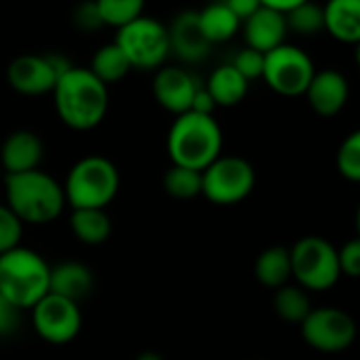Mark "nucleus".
<instances>
[{
    "label": "nucleus",
    "instance_id": "f257e3e1",
    "mask_svg": "<svg viewBox=\"0 0 360 360\" xmlns=\"http://www.w3.org/2000/svg\"><path fill=\"white\" fill-rule=\"evenodd\" d=\"M51 94L62 123L70 129H94L106 117L108 87L89 68L72 66L58 79Z\"/></svg>",
    "mask_w": 360,
    "mask_h": 360
},
{
    "label": "nucleus",
    "instance_id": "f03ea898",
    "mask_svg": "<svg viewBox=\"0 0 360 360\" xmlns=\"http://www.w3.org/2000/svg\"><path fill=\"white\" fill-rule=\"evenodd\" d=\"M5 193L11 212L28 225L51 223L66 206L64 187L41 169L5 176Z\"/></svg>",
    "mask_w": 360,
    "mask_h": 360
},
{
    "label": "nucleus",
    "instance_id": "7ed1b4c3",
    "mask_svg": "<svg viewBox=\"0 0 360 360\" xmlns=\"http://www.w3.org/2000/svg\"><path fill=\"white\" fill-rule=\"evenodd\" d=\"M223 150V129L212 115H178L167 131V155L172 165L204 172Z\"/></svg>",
    "mask_w": 360,
    "mask_h": 360
},
{
    "label": "nucleus",
    "instance_id": "20e7f679",
    "mask_svg": "<svg viewBox=\"0 0 360 360\" xmlns=\"http://www.w3.org/2000/svg\"><path fill=\"white\" fill-rule=\"evenodd\" d=\"M49 274L39 252L18 246L0 255V295L22 311L32 309L49 292Z\"/></svg>",
    "mask_w": 360,
    "mask_h": 360
},
{
    "label": "nucleus",
    "instance_id": "39448f33",
    "mask_svg": "<svg viewBox=\"0 0 360 360\" xmlns=\"http://www.w3.org/2000/svg\"><path fill=\"white\" fill-rule=\"evenodd\" d=\"M119 169L115 163L100 155L83 157L72 165L64 183L66 204L72 210L100 208L104 210L119 193Z\"/></svg>",
    "mask_w": 360,
    "mask_h": 360
},
{
    "label": "nucleus",
    "instance_id": "423d86ee",
    "mask_svg": "<svg viewBox=\"0 0 360 360\" xmlns=\"http://www.w3.org/2000/svg\"><path fill=\"white\" fill-rule=\"evenodd\" d=\"M112 43L125 53L129 66L138 70H159L172 53L167 26L146 15L119 28Z\"/></svg>",
    "mask_w": 360,
    "mask_h": 360
},
{
    "label": "nucleus",
    "instance_id": "0eeeda50",
    "mask_svg": "<svg viewBox=\"0 0 360 360\" xmlns=\"http://www.w3.org/2000/svg\"><path fill=\"white\" fill-rule=\"evenodd\" d=\"M290 269L303 290H328L341 278L337 248L320 236H305L290 248Z\"/></svg>",
    "mask_w": 360,
    "mask_h": 360
},
{
    "label": "nucleus",
    "instance_id": "6e6552de",
    "mask_svg": "<svg viewBox=\"0 0 360 360\" xmlns=\"http://www.w3.org/2000/svg\"><path fill=\"white\" fill-rule=\"evenodd\" d=\"M255 167L236 155H221L202 172V195L217 206H233L255 189Z\"/></svg>",
    "mask_w": 360,
    "mask_h": 360
},
{
    "label": "nucleus",
    "instance_id": "1a4fd4ad",
    "mask_svg": "<svg viewBox=\"0 0 360 360\" xmlns=\"http://www.w3.org/2000/svg\"><path fill=\"white\" fill-rule=\"evenodd\" d=\"M314 75L316 68L311 58L299 47L284 43L278 49L265 53L263 81L284 98L305 96Z\"/></svg>",
    "mask_w": 360,
    "mask_h": 360
},
{
    "label": "nucleus",
    "instance_id": "9d476101",
    "mask_svg": "<svg viewBox=\"0 0 360 360\" xmlns=\"http://www.w3.org/2000/svg\"><path fill=\"white\" fill-rule=\"evenodd\" d=\"M299 326L305 343L326 354L347 349L358 333L354 318L339 307H316Z\"/></svg>",
    "mask_w": 360,
    "mask_h": 360
},
{
    "label": "nucleus",
    "instance_id": "9b49d317",
    "mask_svg": "<svg viewBox=\"0 0 360 360\" xmlns=\"http://www.w3.org/2000/svg\"><path fill=\"white\" fill-rule=\"evenodd\" d=\"M81 309L79 303L47 292L32 307V324L41 339L53 345H64L77 339L81 330Z\"/></svg>",
    "mask_w": 360,
    "mask_h": 360
},
{
    "label": "nucleus",
    "instance_id": "f8f14e48",
    "mask_svg": "<svg viewBox=\"0 0 360 360\" xmlns=\"http://www.w3.org/2000/svg\"><path fill=\"white\" fill-rule=\"evenodd\" d=\"M200 81L180 66H161L153 79V96L172 115H185L193 106Z\"/></svg>",
    "mask_w": 360,
    "mask_h": 360
},
{
    "label": "nucleus",
    "instance_id": "ddd939ff",
    "mask_svg": "<svg viewBox=\"0 0 360 360\" xmlns=\"http://www.w3.org/2000/svg\"><path fill=\"white\" fill-rule=\"evenodd\" d=\"M9 85L22 96H45L51 94L58 83V72L49 56L26 53L15 58L7 68Z\"/></svg>",
    "mask_w": 360,
    "mask_h": 360
},
{
    "label": "nucleus",
    "instance_id": "4468645a",
    "mask_svg": "<svg viewBox=\"0 0 360 360\" xmlns=\"http://www.w3.org/2000/svg\"><path fill=\"white\" fill-rule=\"evenodd\" d=\"M167 37H169V51L187 64H198L208 58L210 53V43L200 30L198 22V11H180L172 24L167 26Z\"/></svg>",
    "mask_w": 360,
    "mask_h": 360
},
{
    "label": "nucleus",
    "instance_id": "2eb2a0df",
    "mask_svg": "<svg viewBox=\"0 0 360 360\" xmlns=\"http://www.w3.org/2000/svg\"><path fill=\"white\" fill-rule=\"evenodd\" d=\"M305 98L311 110L320 117H335L343 110L349 98L347 79L339 70H320L307 85Z\"/></svg>",
    "mask_w": 360,
    "mask_h": 360
},
{
    "label": "nucleus",
    "instance_id": "dca6fc26",
    "mask_svg": "<svg viewBox=\"0 0 360 360\" xmlns=\"http://www.w3.org/2000/svg\"><path fill=\"white\" fill-rule=\"evenodd\" d=\"M45 155V146L39 134L30 129H18L9 134L0 146V167L9 174H22L39 169Z\"/></svg>",
    "mask_w": 360,
    "mask_h": 360
},
{
    "label": "nucleus",
    "instance_id": "f3484780",
    "mask_svg": "<svg viewBox=\"0 0 360 360\" xmlns=\"http://www.w3.org/2000/svg\"><path fill=\"white\" fill-rule=\"evenodd\" d=\"M242 30H244L246 47H250L263 56L278 49L280 45H284L286 34H288L286 18L267 7H261L246 22H242Z\"/></svg>",
    "mask_w": 360,
    "mask_h": 360
},
{
    "label": "nucleus",
    "instance_id": "a211bd4d",
    "mask_svg": "<svg viewBox=\"0 0 360 360\" xmlns=\"http://www.w3.org/2000/svg\"><path fill=\"white\" fill-rule=\"evenodd\" d=\"M94 290V274L87 265L77 261H64L51 267L49 292L81 303Z\"/></svg>",
    "mask_w": 360,
    "mask_h": 360
},
{
    "label": "nucleus",
    "instance_id": "6ab92c4d",
    "mask_svg": "<svg viewBox=\"0 0 360 360\" xmlns=\"http://www.w3.org/2000/svg\"><path fill=\"white\" fill-rule=\"evenodd\" d=\"M324 32L345 45L360 43V0H328L324 5Z\"/></svg>",
    "mask_w": 360,
    "mask_h": 360
},
{
    "label": "nucleus",
    "instance_id": "aec40b11",
    "mask_svg": "<svg viewBox=\"0 0 360 360\" xmlns=\"http://www.w3.org/2000/svg\"><path fill=\"white\" fill-rule=\"evenodd\" d=\"M206 91L212 96L217 106H236L246 98L248 81L231 64H223L208 77Z\"/></svg>",
    "mask_w": 360,
    "mask_h": 360
},
{
    "label": "nucleus",
    "instance_id": "412c9836",
    "mask_svg": "<svg viewBox=\"0 0 360 360\" xmlns=\"http://www.w3.org/2000/svg\"><path fill=\"white\" fill-rule=\"evenodd\" d=\"M198 22H200L202 34L206 37L210 45L233 39L242 26V22L229 11L225 3H212L204 7L202 11H198Z\"/></svg>",
    "mask_w": 360,
    "mask_h": 360
},
{
    "label": "nucleus",
    "instance_id": "4be33fe9",
    "mask_svg": "<svg viewBox=\"0 0 360 360\" xmlns=\"http://www.w3.org/2000/svg\"><path fill=\"white\" fill-rule=\"evenodd\" d=\"M70 227H72V233L77 236V240L87 246L104 244L112 231V223H110L106 210H100V208L72 210Z\"/></svg>",
    "mask_w": 360,
    "mask_h": 360
},
{
    "label": "nucleus",
    "instance_id": "5701e85b",
    "mask_svg": "<svg viewBox=\"0 0 360 360\" xmlns=\"http://www.w3.org/2000/svg\"><path fill=\"white\" fill-rule=\"evenodd\" d=\"M255 276L267 288H276L278 290L280 286H284L288 282V278H292L290 250L284 248V246H271V248L263 250L257 257Z\"/></svg>",
    "mask_w": 360,
    "mask_h": 360
},
{
    "label": "nucleus",
    "instance_id": "b1692460",
    "mask_svg": "<svg viewBox=\"0 0 360 360\" xmlns=\"http://www.w3.org/2000/svg\"><path fill=\"white\" fill-rule=\"evenodd\" d=\"M89 70L108 87L110 83H119L121 79H125L127 72L131 70V66H129L125 53L115 43H110L96 51Z\"/></svg>",
    "mask_w": 360,
    "mask_h": 360
},
{
    "label": "nucleus",
    "instance_id": "393cba45",
    "mask_svg": "<svg viewBox=\"0 0 360 360\" xmlns=\"http://www.w3.org/2000/svg\"><path fill=\"white\" fill-rule=\"evenodd\" d=\"M274 309L282 320H286L290 324H301L314 307L309 303L307 292L301 286L284 284L274 295Z\"/></svg>",
    "mask_w": 360,
    "mask_h": 360
},
{
    "label": "nucleus",
    "instance_id": "a878e982",
    "mask_svg": "<svg viewBox=\"0 0 360 360\" xmlns=\"http://www.w3.org/2000/svg\"><path fill=\"white\" fill-rule=\"evenodd\" d=\"M163 189L176 200H193L202 195V172L183 165H172L163 174Z\"/></svg>",
    "mask_w": 360,
    "mask_h": 360
},
{
    "label": "nucleus",
    "instance_id": "bb28decb",
    "mask_svg": "<svg viewBox=\"0 0 360 360\" xmlns=\"http://www.w3.org/2000/svg\"><path fill=\"white\" fill-rule=\"evenodd\" d=\"M94 3L102 24L119 30L142 15L146 0H94Z\"/></svg>",
    "mask_w": 360,
    "mask_h": 360
},
{
    "label": "nucleus",
    "instance_id": "cd10ccee",
    "mask_svg": "<svg viewBox=\"0 0 360 360\" xmlns=\"http://www.w3.org/2000/svg\"><path fill=\"white\" fill-rule=\"evenodd\" d=\"M286 28L301 37H316L324 32V7L316 5L311 0L295 7L286 15Z\"/></svg>",
    "mask_w": 360,
    "mask_h": 360
},
{
    "label": "nucleus",
    "instance_id": "c85d7f7f",
    "mask_svg": "<svg viewBox=\"0 0 360 360\" xmlns=\"http://www.w3.org/2000/svg\"><path fill=\"white\" fill-rule=\"evenodd\" d=\"M337 169L349 183H360V129L345 136L337 150Z\"/></svg>",
    "mask_w": 360,
    "mask_h": 360
},
{
    "label": "nucleus",
    "instance_id": "c756f323",
    "mask_svg": "<svg viewBox=\"0 0 360 360\" xmlns=\"http://www.w3.org/2000/svg\"><path fill=\"white\" fill-rule=\"evenodd\" d=\"M24 236V223L11 212V208L0 204V255L20 246Z\"/></svg>",
    "mask_w": 360,
    "mask_h": 360
},
{
    "label": "nucleus",
    "instance_id": "7c9ffc66",
    "mask_svg": "<svg viewBox=\"0 0 360 360\" xmlns=\"http://www.w3.org/2000/svg\"><path fill=\"white\" fill-rule=\"evenodd\" d=\"M231 66L250 83V81H255V79H263L265 56L259 53V51H255V49H250V47H244V49L236 56V60L231 62Z\"/></svg>",
    "mask_w": 360,
    "mask_h": 360
},
{
    "label": "nucleus",
    "instance_id": "2f4dec72",
    "mask_svg": "<svg viewBox=\"0 0 360 360\" xmlns=\"http://www.w3.org/2000/svg\"><path fill=\"white\" fill-rule=\"evenodd\" d=\"M337 257H339L341 276L360 278V238H354V240L345 242L337 250Z\"/></svg>",
    "mask_w": 360,
    "mask_h": 360
},
{
    "label": "nucleus",
    "instance_id": "473e14b6",
    "mask_svg": "<svg viewBox=\"0 0 360 360\" xmlns=\"http://www.w3.org/2000/svg\"><path fill=\"white\" fill-rule=\"evenodd\" d=\"M22 326V309L0 295V339L15 335Z\"/></svg>",
    "mask_w": 360,
    "mask_h": 360
},
{
    "label": "nucleus",
    "instance_id": "72a5a7b5",
    "mask_svg": "<svg viewBox=\"0 0 360 360\" xmlns=\"http://www.w3.org/2000/svg\"><path fill=\"white\" fill-rule=\"evenodd\" d=\"M75 24L81 28V30H87V32H94L98 30L102 24L100 20V13L96 9V3L94 0H85V3H81L77 9H75Z\"/></svg>",
    "mask_w": 360,
    "mask_h": 360
},
{
    "label": "nucleus",
    "instance_id": "f704fd0d",
    "mask_svg": "<svg viewBox=\"0 0 360 360\" xmlns=\"http://www.w3.org/2000/svg\"><path fill=\"white\" fill-rule=\"evenodd\" d=\"M223 3L229 7V11H231L240 22H246L255 11L261 9V3H259V0H223Z\"/></svg>",
    "mask_w": 360,
    "mask_h": 360
},
{
    "label": "nucleus",
    "instance_id": "c9c22d12",
    "mask_svg": "<svg viewBox=\"0 0 360 360\" xmlns=\"http://www.w3.org/2000/svg\"><path fill=\"white\" fill-rule=\"evenodd\" d=\"M214 108H217V104H214L212 96H210V94L206 91V87L202 85V87L198 89L195 98H193V106H191V110H193V112H200V115H212V112H214Z\"/></svg>",
    "mask_w": 360,
    "mask_h": 360
},
{
    "label": "nucleus",
    "instance_id": "e433bc0d",
    "mask_svg": "<svg viewBox=\"0 0 360 360\" xmlns=\"http://www.w3.org/2000/svg\"><path fill=\"white\" fill-rule=\"evenodd\" d=\"M259 3H261V7H267V9H271V11H278V13L286 15V13L292 11L295 7L307 3V0H259Z\"/></svg>",
    "mask_w": 360,
    "mask_h": 360
},
{
    "label": "nucleus",
    "instance_id": "4c0bfd02",
    "mask_svg": "<svg viewBox=\"0 0 360 360\" xmlns=\"http://www.w3.org/2000/svg\"><path fill=\"white\" fill-rule=\"evenodd\" d=\"M134 360H163V358H161V354H157V352H142V354H138Z\"/></svg>",
    "mask_w": 360,
    "mask_h": 360
},
{
    "label": "nucleus",
    "instance_id": "58836bf2",
    "mask_svg": "<svg viewBox=\"0 0 360 360\" xmlns=\"http://www.w3.org/2000/svg\"><path fill=\"white\" fill-rule=\"evenodd\" d=\"M356 231H358V238H360V204L356 208Z\"/></svg>",
    "mask_w": 360,
    "mask_h": 360
},
{
    "label": "nucleus",
    "instance_id": "ea45409f",
    "mask_svg": "<svg viewBox=\"0 0 360 360\" xmlns=\"http://www.w3.org/2000/svg\"><path fill=\"white\" fill-rule=\"evenodd\" d=\"M356 62H358V68H360V43L356 45Z\"/></svg>",
    "mask_w": 360,
    "mask_h": 360
},
{
    "label": "nucleus",
    "instance_id": "a19ab883",
    "mask_svg": "<svg viewBox=\"0 0 360 360\" xmlns=\"http://www.w3.org/2000/svg\"><path fill=\"white\" fill-rule=\"evenodd\" d=\"M0 174H3V167H0Z\"/></svg>",
    "mask_w": 360,
    "mask_h": 360
}]
</instances>
